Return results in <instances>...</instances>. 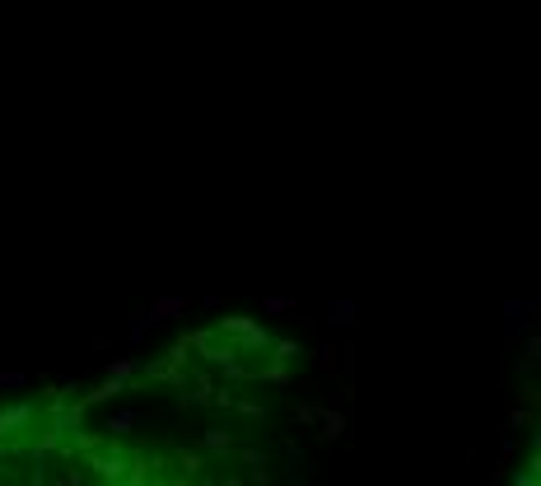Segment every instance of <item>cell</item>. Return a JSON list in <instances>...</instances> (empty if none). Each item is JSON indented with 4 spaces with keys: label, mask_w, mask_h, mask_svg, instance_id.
Wrapping results in <instances>:
<instances>
[{
    "label": "cell",
    "mask_w": 541,
    "mask_h": 486,
    "mask_svg": "<svg viewBox=\"0 0 541 486\" xmlns=\"http://www.w3.org/2000/svg\"><path fill=\"white\" fill-rule=\"evenodd\" d=\"M318 421H322V431H318L322 444H337V440L345 435V416H341V412H318Z\"/></svg>",
    "instance_id": "cell-14"
},
{
    "label": "cell",
    "mask_w": 541,
    "mask_h": 486,
    "mask_svg": "<svg viewBox=\"0 0 541 486\" xmlns=\"http://www.w3.org/2000/svg\"><path fill=\"white\" fill-rule=\"evenodd\" d=\"M355 314H360L355 299H327V323H331V332H350V328H355Z\"/></svg>",
    "instance_id": "cell-7"
},
{
    "label": "cell",
    "mask_w": 541,
    "mask_h": 486,
    "mask_svg": "<svg viewBox=\"0 0 541 486\" xmlns=\"http://www.w3.org/2000/svg\"><path fill=\"white\" fill-rule=\"evenodd\" d=\"M215 332L220 337H234V351L238 356H266V347H270V332L262 328L253 314H224V318H215Z\"/></svg>",
    "instance_id": "cell-2"
},
{
    "label": "cell",
    "mask_w": 541,
    "mask_h": 486,
    "mask_svg": "<svg viewBox=\"0 0 541 486\" xmlns=\"http://www.w3.org/2000/svg\"><path fill=\"white\" fill-rule=\"evenodd\" d=\"M43 421V407L33 398H14V402H0V440H10L14 449H24L29 435L37 431Z\"/></svg>",
    "instance_id": "cell-3"
},
{
    "label": "cell",
    "mask_w": 541,
    "mask_h": 486,
    "mask_svg": "<svg viewBox=\"0 0 541 486\" xmlns=\"http://www.w3.org/2000/svg\"><path fill=\"white\" fill-rule=\"evenodd\" d=\"M537 468H541V458L532 454V458H528V468H518V473H513V482H518V486H537V482H541Z\"/></svg>",
    "instance_id": "cell-20"
},
{
    "label": "cell",
    "mask_w": 541,
    "mask_h": 486,
    "mask_svg": "<svg viewBox=\"0 0 541 486\" xmlns=\"http://www.w3.org/2000/svg\"><path fill=\"white\" fill-rule=\"evenodd\" d=\"M150 328H154V323H150V318H140V323H136V328L127 332V341H131V347H140V341H145V337H150Z\"/></svg>",
    "instance_id": "cell-22"
},
{
    "label": "cell",
    "mask_w": 541,
    "mask_h": 486,
    "mask_svg": "<svg viewBox=\"0 0 541 486\" xmlns=\"http://www.w3.org/2000/svg\"><path fill=\"white\" fill-rule=\"evenodd\" d=\"M169 360H173V364H182V370H187V364H192V337H178L173 347H169Z\"/></svg>",
    "instance_id": "cell-18"
},
{
    "label": "cell",
    "mask_w": 541,
    "mask_h": 486,
    "mask_svg": "<svg viewBox=\"0 0 541 486\" xmlns=\"http://www.w3.org/2000/svg\"><path fill=\"white\" fill-rule=\"evenodd\" d=\"M140 383H169V389H182V383H187V370L163 356V360H150V364H145V370H140Z\"/></svg>",
    "instance_id": "cell-5"
},
{
    "label": "cell",
    "mask_w": 541,
    "mask_h": 486,
    "mask_svg": "<svg viewBox=\"0 0 541 486\" xmlns=\"http://www.w3.org/2000/svg\"><path fill=\"white\" fill-rule=\"evenodd\" d=\"M79 463L98 477V482H127V468H131V449L112 435H103L89 454H79Z\"/></svg>",
    "instance_id": "cell-1"
},
{
    "label": "cell",
    "mask_w": 541,
    "mask_h": 486,
    "mask_svg": "<svg viewBox=\"0 0 541 486\" xmlns=\"http://www.w3.org/2000/svg\"><path fill=\"white\" fill-rule=\"evenodd\" d=\"M24 374H19V370H0V389H24Z\"/></svg>",
    "instance_id": "cell-24"
},
{
    "label": "cell",
    "mask_w": 541,
    "mask_h": 486,
    "mask_svg": "<svg viewBox=\"0 0 541 486\" xmlns=\"http://www.w3.org/2000/svg\"><path fill=\"white\" fill-rule=\"evenodd\" d=\"M509 425H513V431H523V425H537V412H532V407H528V412H523V407H513V412H509Z\"/></svg>",
    "instance_id": "cell-21"
},
{
    "label": "cell",
    "mask_w": 541,
    "mask_h": 486,
    "mask_svg": "<svg viewBox=\"0 0 541 486\" xmlns=\"http://www.w3.org/2000/svg\"><path fill=\"white\" fill-rule=\"evenodd\" d=\"M108 374H112V379H127V383H131V379L140 374V360H136V356H121V360H112V364H108Z\"/></svg>",
    "instance_id": "cell-16"
},
{
    "label": "cell",
    "mask_w": 541,
    "mask_h": 486,
    "mask_svg": "<svg viewBox=\"0 0 541 486\" xmlns=\"http://www.w3.org/2000/svg\"><path fill=\"white\" fill-rule=\"evenodd\" d=\"M127 393V379H103L98 389H79V402H85V407H94V402H112V398H121Z\"/></svg>",
    "instance_id": "cell-8"
},
{
    "label": "cell",
    "mask_w": 541,
    "mask_h": 486,
    "mask_svg": "<svg viewBox=\"0 0 541 486\" xmlns=\"http://www.w3.org/2000/svg\"><path fill=\"white\" fill-rule=\"evenodd\" d=\"M234 407L243 416H266V407H262V402H253V398H234Z\"/></svg>",
    "instance_id": "cell-23"
},
{
    "label": "cell",
    "mask_w": 541,
    "mask_h": 486,
    "mask_svg": "<svg viewBox=\"0 0 541 486\" xmlns=\"http://www.w3.org/2000/svg\"><path fill=\"white\" fill-rule=\"evenodd\" d=\"M136 425H145V416L140 412H112L108 416V425H103V435H112V440H127Z\"/></svg>",
    "instance_id": "cell-12"
},
{
    "label": "cell",
    "mask_w": 541,
    "mask_h": 486,
    "mask_svg": "<svg viewBox=\"0 0 541 486\" xmlns=\"http://www.w3.org/2000/svg\"><path fill=\"white\" fill-rule=\"evenodd\" d=\"M169 468H178L173 482H196V477H205V458L192 449H169Z\"/></svg>",
    "instance_id": "cell-6"
},
{
    "label": "cell",
    "mask_w": 541,
    "mask_h": 486,
    "mask_svg": "<svg viewBox=\"0 0 541 486\" xmlns=\"http://www.w3.org/2000/svg\"><path fill=\"white\" fill-rule=\"evenodd\" d=\"M234 454H238V463H247V468H253L247 477H253L257 486H262V482H270V473H266V463H270V458H266V449H234Z\"/></svg>",
    "instance_id": "cell-13"
},
{
    "label": "cell",
    "mask_w": 541,
    "mask_h": 486,
    "mask_svg": "<svg viewBox=\"0 0 541 486\" xmlns=\"http://www.w3.org/2000/svg\"><path fill=\"white\" fill-rule=\"evenodd\" d=\"M215 389H220V383L205 370H192V374H187V383L178 389V407L187 412V407H196V402H215Z\"/></svg>",
    "instance_id": "cell-4"
},
{
    "label": "cell",
    "mask_w": 541,
    "mask_h": 486,
    "mask_svg": "<svg viewBox=\"0 0 541 486\" xmlns=\"http://www.w3.org/2000/svg\"><path fill=\"white\" fill-rule=\"evenodd\" d=\"M201 449L229 458V454H234V435H229V431H205V435H201Z\"/></svg>",
    "instance_id": "cell-15"
},
{
    "label": "cell",
    "mask_w": 541,
    "mask_h": 486,
    "mask_svg": "<svg viewBox=\"0 0 541 486\" xmlns=\"http://www.w3.org/2000/svg\"><path fill=\"white\" fill-rule=\"evenodd\" d=\"M528 314H532V304H523V299H509V304H504V332H509V337L528 332V323H532Z\"/></svg>",
    "instance_id": "cell-10"
},
{
    "label": "cell",
    "mask_w": 541,
    "mask_h": 486,
    "mask_svg": "<svg viewBox=\"0 0 541 486\" xmlns=\"http://www.w3.org/2000/svg\"><path fill=\"white\" fill-rule=\"evenodd\" d=\"M178 314H187V299H182V295H159L145 318H150V323H169V318H178Z\"/></svg>",
    "instance_id": "cell-9"
},
{
    "label": "cell",
    "mask_w": 541,
    "mask_h": 486,
    "mask_svg": "<svg viewBox=\"0 0 541 486\" xmlns=\"http://www.w3.org/2000/svg\"><path fill=\"white\" fill-rule=\"evenodd\" d=\"M318 356H322V370L327 374H341V341H327Z\"/></svg>",
    "instance_id": "cell-17"
},
{
    "label": "cell",
    "mask_w": 541,
    "mask_h": 486,
    "mask_svg": "<svg viewBox=\"0 0 541 486\" xmlns=\"http://www.w3.org/2000/svg\"><path fill=\"white\" fill-rule=\"evenodd\" d=\"M266 356H276V360H285V364H295V360H304V356H313L308 347H299L295 337H270V347H266Z\"/></svg>",
    "instance_id": "cell-11"
},
{
    "label": "cell",
    "mask_w": 541,
    "mask_h": 486,
    "mask_svg": "<svg viewBox=\"0 0 541 486\" xmlns=\"http://www.w3.org/2000/svg\"><path fill=\"white\" fill-rule=\"evenodd\" d=\"M299 304H304V299H289V295H270V299L262 304V309H266V314H295Z\"/></svg>",
    "instance_id": "cell-19"
}]
</instances>
